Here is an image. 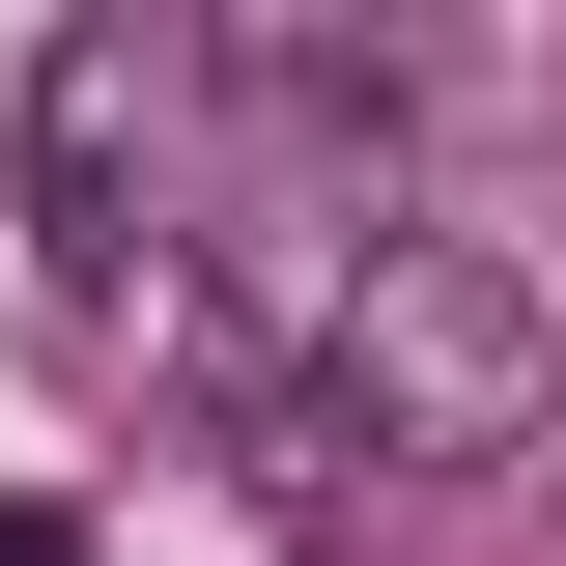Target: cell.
<instances>
[{
  "instance_id": "2",
  "label": "cell",
  "mask_w": 566,
  "mask_h": 566,
  "mask_svg": "<svg viewBox=\"0 0 566 566\" xmlns=\"http://www.w3.org/2000/svg\"><path fill=\"white\" fill-rule=\"evenodd\" d=\"M170 114H199V57H170V29H57V57H29V255H57V312H114V283H142Z\"/></svg>"
},
{
  "instance_id": "3",
  "label": "cell",
  "mask_w": 566,
  "mask_h": 566,
  "mask_svg": "<svg viewBox=\"0 0 566 566\" xmlns=\"http://www.w3.org/2000/svg\"><path fill=\"white\" fill-rule=\"evenodd\" d=\"M0 566H85V510H29V482H0Z\"/></svg>"
},
{
  "instance_id": "1",
  "label": "cell",
  "mask_w": 566,
  "mask_h": 566,
  "mask_svg": "<svg viewBox=\"0 0 566 566\" xmlns=\"http://www.w3.org/2000/svg\"><path fill=\"white\" fill-rule=\"evenodd\" d=\"M312 424H340L368 482H510L566 424V312L510 227H397V255L340 283V340H312Z\"/></svg>"
}]
</instances>
